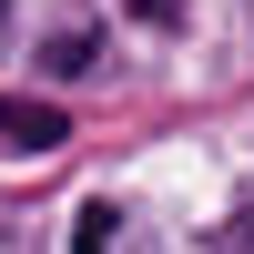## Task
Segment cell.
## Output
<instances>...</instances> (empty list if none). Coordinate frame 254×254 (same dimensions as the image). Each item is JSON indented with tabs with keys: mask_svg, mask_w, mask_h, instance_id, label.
<instances>
[{
	"mask_svg": "<svg viewBox=\"0 0 254 254\" xmlns=\"http://www.w3.org/2000/svg\"><path fill=\"white\" fill-rule=\"evenodd\" d=\"M0 132H10L20 153H51V142H71V122H61L51 102H0Z\"/></svg>",
	"mask_w": 254,
	"mask_h": 254,
	"instance_id": "obj_1",
	"label": "cell"
},
{
	"mask_svg": "<svg viewBox=\"0 0 254 254\" xmlns=\"http://www.w3.org/2000/svg\"><path fill=\"white\" fill-rule=\"evenodd\" d=\"M92 61H102V51H92V31H61L51 51H41V71H61V81H81Z\"/></svg>",
	"mask_w": 254,
	"mask_h": 254,
	"instance_id": "obj_2",
	"label": "cell"
},
{
	"mask_svg": "<svg viewBox=\"0 0 254 254\" xmlns=\"http://www.w3.org/2000/svg\"><path fill=\"white\" fill-rule=\"evenodd\" d=\"M71 254H112V203H81V224H71Z\"/></svg>",
	"mask_w": 254,
	"mask_h": 254,
	"instance_id": "obj_3",
	"label": "cell"
},
{
	"mask_svg": "<svg viewBox=\"0 0 254 254\" xmlns=\"http://www.w3.org/2000/svg\"><path fill=\"white\" fill-rule=\"evenodd\" d=\"M132 20H153V31H173V20H183V0H132Z\"/></svg>",
	"mask_w": 254,
	"mask_h": 254,
	"instance_id": "obj_4",
	"label": "cell"
},
{
	"mask_svg": "<svg viewBox=\"0 0 254 254\" xmlns=\"http://www.w3.org/2000/svg\"><path fill=\"white\" fill-rule=\"evenodd\" d=\"M0 10H10V0H0Z\"/></svg>",
	"mask_w": 254,
	"mask_h": 254,
	"instance_id": "obj_5",
	"label": "cell"
}]
</instances>
